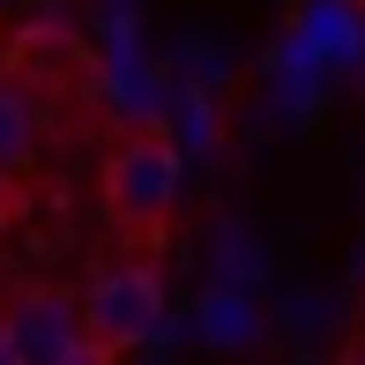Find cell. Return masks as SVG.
Masks as SVG:
<instances>
[{"label": "cell", "mask_w": 365, "mask_h": 365, "mask_svg": "<svg viewBox=\"0 0 365 365\" xmlns=\"http://www.w3.org/2000/svg\"><path fill=\"white\" fill-rule=\"evenodd\" d=\"M358 8H365V0H358Z\"/></svg>", "instance_id": "cell-6"}, {"label": "cell", "mask_w": 365, "mask_h": 365, "mask_svg": "<svg viewBox=\"0 0 365 365\" xmlns=\"http://www.w3.org/2000/svg\"><path fill=\"white\" fill-rule=\"evenodd\" d=\"M30 142H38V112L15 82H0V164H23Z\"/></svg>", "instance_id": "cell-4"}, {"label": "cell", "mask_w": 365, "mask_h": 365, "mask_svg": "<svg viewBox=\"0 0 365 365\" xmlns=\"http://www.w3.org/2000/svg\"><path fill=\"white\" fill-rule=\"evenodd\" d=\"M164 321V269L157 261H105L82 284V328H90V365H112L142 351Z\"/></svg>", "instance_id": "cell-2"}, {"label": "cell", "mask_w": 365, "mask_h": 365, "mask_svg": "<svg viewBox=\"0 0 365 365\" xmlns=\"http://www.w3.org/2000/svg\"><path fill=\"white\" fill-rule=\"evenodd\" d=\"M23 217V187H15V164H0V231Z\"/></svg>", "instance_id": "cell-5"}, {"label": "cell", "mask_w": 365, "mask_h": 365, "mask_svg": "<svg viewBox=\"0 0 365 365\" xmlns=\"http://www.w3.org/2000/svg\"><path fill=\"white\" fill-rule=\"evenodd\" d=\"M105 217L112 231L157 254L172 239V217H179V142L164 127H135L120 149L105 157Z\"/></svg>", "instance_id": "cell-1"}, {"label": "cell", "mask_w": 365, "mask_h": 365, "mask_svg": "<svg viewBox=\"0 0 365 365\" xmlns=\"http://www.w3.org/2000/svg\"><path fill=\"white\" fill-rule=\"evenodd\" d=\"M0 358H15V365H68V358H90L82 298L23 291V298H15V313L0 321Z\"/></svg>", "instance_id": "cell-3"}]
</instances>
